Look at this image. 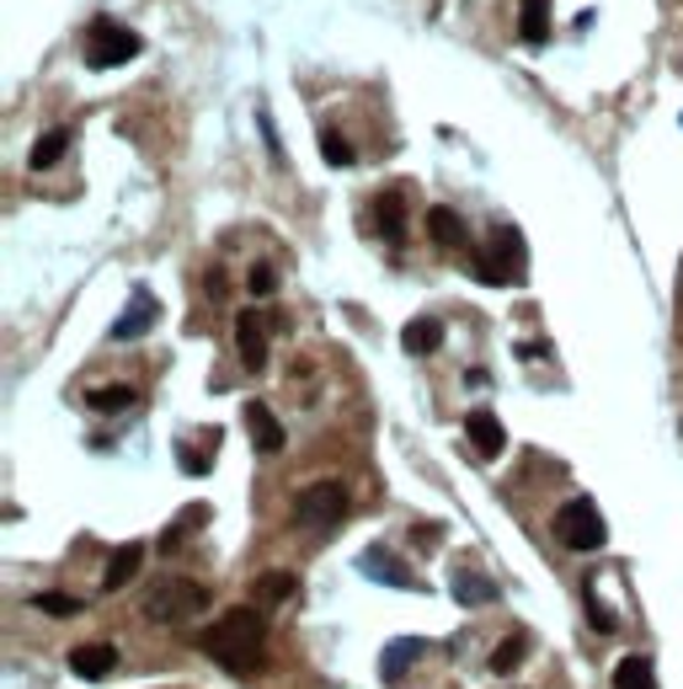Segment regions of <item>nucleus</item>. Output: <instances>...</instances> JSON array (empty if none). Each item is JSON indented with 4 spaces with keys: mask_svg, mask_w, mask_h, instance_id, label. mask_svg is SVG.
Instances as JSON below:
<instances>
[{
    "mask_svg": "<svg viewBox=\"0 0 683 689\" xmlns=\"http://www.w3.org/2000/svg\"><path fill=\"white\" fill-rule=\"evenodd\" d=\"M208 609V594L198 583H187V577H166L155 594L145 599V615L155 626H172V620H187V615H204Z\"/></svg>",
    "mask_w": 683,
    "mask_h": 689,
    "instance_id": "39448f33",
    "label": "nucleus"
},
{
    "mask_svg": "<svg viewBox=\"0 0 683 689\" xmlns=\"http://www.w3.org/2000/svg\"><path fill=\"white\" fill-rule=\"evenodd\" d=\"M64 145H70V134H64V128H49V134H38V140H32L28 166H32V172H49V166H60Z\"/></svg>",
    "mask_w": 683,
    "mask_h": 689,
    "instance_id": "f3484780",
    "label": "nucleus"
},
{
    "mask_svg": "<svg viewBox=\"0 0 683 689\" xmlns=\"http://www.w3.org/2000/svg\"><path fill=\"white\" fill-rule=\"evenodd\" d=\"M348 503H353V497H348L342 481H315V486L299 492V518H304L310 529H331V524H342Z\"/></svg>",
    "mask_w": 683,
    "mask_h": 689,
    "instance_id": "423d86ee",
    "label": "nucleus"
},
{
    "mask_svg": "<svg viewBox=\"0 0 683 689\" xmlns=\"http://www.w3.org/2000/svg\"><path fill=\"white\" fill-rule=\"evenodd\" d=\"M438 342H444V321H438V316H416V321L401 327V348L416 353V359H422V353H433Z\"/></svg>",
    "mask_w": 683,
    "mask_h": 689,
    "instance_id": "ddd939ff",
    "label": "nucleus"
},
{
    "mask_svg": "<svg viewBox=\"0 0 683 689\" xmlns=\"http://www.w3.org/2000/svg\"><path fill=\"white\" fill-rule=\"evenodd\" d=\"M246 433H251V444L262 454H278L289 439H283V422L268 412V401H246Z\"/></svg>",
    "mask_w": 683,
    "mask_h": 689,
    "instance_id": "0eeeda50",
    "label": "nucleus"
},
{
    "mask_svg": "<svg viewBox=\"0 0 683 689\" xmlns=\"http://www.w3.org/2000/svg\"><path fill=\"white\" fill-rule=\"evenodd\" d=\"M465 444L476 450V460H497L507 444V428L491 412H470V422H465Z\"/></svg>",
    "mask_w": 683,
    "mask_h": 689,
    "instance_id": "6e6552de",
    "label": "nucleus"
},
{
    "mask_svg": "<svg viewBox=\"0 0 683 689\" xmlns=\"http://www.w3.org/2000/svg\"><path fill=\"white\" fill-rule=\"evenodd\" d=\"M236 348H240V363H246V369H262V363H268V331L257 321V310H240L236 316Z\"/></svg>",
    "mask_w": 683,
    "mask_h": 689,
    "instance_id": "1a4fd4ad",
    "label": "nucleus"
},
{
    "mask_svg": "<svg viewBox=\"0 0 683 689\" xmlns=\"http://www.w3.org/2000/svg\"><path fill=\"white\" fill-rule=\"evenodd\" d=\"M139 32L123 28V22H113V17H96L86 28V64L91 70H118V64L139 60Z\"/></svg>",
    "mask_w": 683,
    "mask_h": 689,
    "instance_id": "7ed1b4c3",
    "label": "nucleus"
},
{
    "mask_svg": "<svg viewBox=\"0 0 683 689\" xmlns=\"http://www.w3.org/2000/svg\"><path fill=\"white\" fill-rule=\"evenodd\" d=\"M476 278L491 284V289L524 284V236H518L513 225H491L486 246L476 251Z\"/></svg>",
    "mask_w": 683,
    "mask_h": 689,
    "instance_id": "f03ea898",
    "label": "nucleus"
},
{
    "mask_svg": "<svg viewBox=\"0 0 683 689\" xmlns=\"http://www.w3.org/2000/svg\"><path fill=\"white\" fill-rule=\"evenodd\" d=\"M155 310H161V305L149 300V295H134V305L113 321V342H134V337H145V331L155 327Z\"/></svg>",
    "mask_w": 683,
    "mask_h": 689,
    "instance_id": "9b49d317",
    "label": "nucleus"
},
{
    "mask_svg": "<svg viewBox=\"0 0 683 689\" xmlns=\"http://www.w3.org/2000/svg\"><path fill=\"white\" fill-rule=\"evenodd\" d=\"M427 236L438 246H465V219L454 209H427Z\"/></svg>",
    "mask_w": 683,
    "mask_h": 689,
    "instance_id": "a211bd4d",
    "label": "nucleus"
},
{
    "mask_svg": "<svg viewBox=\"0 0 683 689\" xmlns=\"http://www.w3.org/2000/svg\"><path fill=\"white\" fill-rule=\"evenodd\" d=\"M518 32H524V43H545L550 38V0H524Z\"/></svg>",
    "mask_w": 683,
    "mask_h": 689,
    "instance_id": "6ab92c4d",
    "label": "nucleus"
},
{
    "mask_svg": "<svg viewBox=\"0 0 683 689\" xmlns=\"http://www.w3.org/2000/svg\"><path fill=\"white\" fill-rule=\"evenodd\" d=\"M38 609H43V615H54V620H70V615H81V604L70 599V594H38Z\"/></svg>",
    "mask_w": 683,
    "mask_h": 689,
    "instance_id": "393cba45",
    "label": "nucleus"
},
{
    "mask_svg": "<svg viewBox=\"0 0 683 689\" xmlns=\"http://www.w3.org/2000/svg\"><path fill=\"white\" fill-rule=\"evenodd\" d=\"M139 562H145V545H118V551H113V562H107V572H102V588H107V594H118L123 583L139 572Z\"/></svg>",
    "mask_w": 683,
    "mask_h": 689,
    "instance_id": "4468645a",
    "label": "nucleus"
},
{
    "mask_svg": "<svg viewBox=\"0 0 683 689\" xmlns=\"http://www.w3.org/2000/svg\"><path fill=\"white\" fill-rule=\"evenodd\" d=\"M283 599H294V577L289 572H268L257 583V604H283Z\"/></svg>",
    "mask_w": 683,
    "mask_h": 689,
    "instance_id": "5701e85b",
    "label": "nucleus"
},
{
    "mask_svg": "<svg viewBox=\"0 0 683 689\" xmlns=\"http://www.w3.org/2000/svg\"><path fill=\"white\" fill-rule=\"evenodd\" d=\"M246 289H251L257 300H268L272 289H278V272H272V268H251V272H246Z\"/></svg>",
    "mask_w": 683,
    "mask_h": 689,
    "instance_id": "a878e982",
    "label": "nucleus"
},
{
    "mask_svg": "<svg viewBox=\"0 0 683 689\" xmlns=\"http://www.w3.org/2000/svg\"><path fill=\"white\" fill-rule=\"evenodd\" d=\"M454 599L459 604H491L497 599V583L480 577V572H470V567H459L454 572Z\"/></svg>",
    "mask_w": 683,
    "mask_h": 689,
    "instance_id": "2eb2a0df",
    "label": "nucleus"
},
{
    "mask_svg": "<svg viewBox=\"0 0 683 689\" xmlns=\"http://www.w3.org/2000/svg\"><path fill=\"white\" fill-rule=\"evenodd\" d=\"M524 652H529V641H524V636H507L503 647L491 652V673H513V668L524 662Z\"/></svg>",
    "mask_w": 683,
    "mask_h": 689,
    "instance_id": "b1692460",
    "label": "nucleus"
},
{
    "mask_svg": "<svg viewBox=\"0 0 683 689\" xmlns=\"http://www.w3.org/2000/svg\"><path fill=\"white\" fill-rule=\"evenodd\" d=\"M86 401L96 412H123V407H134L139 395H134V385H102V390H91Z\"/></svg>",
    "mask_w": 683,
    "mask_h": 689,
    "instance_id": "412c9836",
    "label": "nucleus"
},
{
    "mask_svg": "<svg viewBox=\"0 0 683 689\" xmlns=\"http://www.w3.org/2000/svg\"><path fill=\"white\" fill-rule=\"evenodd\" d=\"M113 668H118V652H113L107 641H86V647L70 652V673H75V679H91V685H96V679H107Z\"/></svg>",
    "mask_w": 683,
    "mask_h": 689,
    "instance_id": "9d476101",
    "label": "nucleus"
},
{
    "mask_svg": "<svg viewBox=\"0 0 683 689\" xmlns=\"http://www.w3.org/2000/svg\"><path fill=\"white\" fill-rule=\"evenodd\" d=\"M262 641H268V615H262V604H257V609H251V604H236V609H225V615L198 636V647H204L225 673H236V679H246V673L262 668Z\"/></svg>",
    "mask_w": 683,
    "mask_h": 689,
    "instance_id": "f257e3e1",
    "label": "nucleus"
},
{
    "mask_svg": "<svg viewBox=\"0 0 683 689\" xmlns=\"http://www.w3.org/2000/svg\"><path fill=\"white\" fill-rule=\"evenodd\" d=\"M614 689H656L652 658H641V652L620 658V668H614Z\"/></svg>",
    "mask_w": 683,
    "mask_h": 689,
    "instance_id": "dca6fc26",
    "label": "nucleus"
},
{
    "mask_svg": "<svg viewBox=\"0 0 683 689\" xmlns=\"http://www.w3.org/2000/svg\"><path fill=\"white\" fill-rule=\"evenodd\" d=\"M416 652H422V641H395V647H385V662H380V673H385L390 685H395V679H401V673L412 668Z\"/></svg>",
    "mask_w": 683,
    "mask_h": 689,
    "instance_id": "aec40b11",
    "label": "nucleus"
},
{
    "mask_svg": "<svg viewBox=\"0 0 683 689\" xmlns=\"http://www.w3.org/2000/svg\"><path fill=\"white\" fill-rule=\"evenodd\" d=\"M374 230L385 240H406V198H401L395 187L374 198Z\"/></svg>",
    "mask_w": 683,
    "mask_h": 689,
    "instance_id": "f8f14e48",
    "label": "nucleus"
},
{
    "mask_svg": "<svg viewBox=\"0 0 683 689\" xmlns=\"http://www.w3.org/2000/svg\"><path fill=\"white\" fill-rule=\"evenodd\" d=\"M556 539H561L566 551H603L609 524H603V513H598L593 497H571V503L556 513Z\"/></svg>",
    "mask_w": 683,
    "mask_h": 689,
    "instance_id": "20e7f679",
    "label": "nucleus"
},
{
    "mask_svg": "<svg viewBox=\"0 0 683 689\" xmlns=\"http://www.w3.org/2000/svg\"><path fill=\"white\" fill-rule=\"evenodd\" d=\"M588 620H593L598 630H614V615H603V604H598L593 588H588Z\"/></svg>",
    "mask_w": 683,
    "mask_h": 689,
    "instance_id": "bb28decb",
    "label": "nucleus"
},
{
    "mask_svg": "<svg viewBox=\"0 0 683 689\" xmlns=\"http://www.w3.org/2000/svg\"><path fill=\"white\" fill-rule=\"evenodd\" d=\"M321 155H327V166H342V172L358 161V151L342 140V134H337V128H321Z\"/></svg>",
    "mask_w": 683,
    "mask_h": 689,
    "instance_id": "4be33fe9",
    "label": "nucleus"
}]
</instances>
